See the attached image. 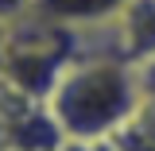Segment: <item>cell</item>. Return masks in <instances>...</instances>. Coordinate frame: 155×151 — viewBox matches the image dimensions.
I'll list each match as a JSON object with an SVG mask.
<instances>
[{
    "label": "cell",
    "instance_id": "1",
    "mask_svg": "<svg viewBox=\"0 0 155 151\" xmlns=\"http://www.w3.org/2000/svg\"><path fill=\"white\" fill-rule=\"evenodd\" d=\"M140 97H143V81L136 66L113 54L78 51L58 74V81L51 85L43 105L62 128L66 143L93 147L124 132Z\"/></svg>",
    "mask_w": 155,
    "mask_h": 151
},
{
    "label": "cell",
    "instance_id": "2",
    "mask_svg": "<svg viewBox=\"0 0 155 151\" xmlns=\"http://www.w3.org/2000/svg\"><path fill=\"white\" fill-rule=\"evenodd\" d=\"M128 0H31V12L23 19H35L47 27H62V31H93L101 23L124 8Z\"/></svg>",
    "mask_w": 155,
    "mask_h": 151
},
{
    "label": "cell",
    "instance_id": "3",
    "mask_svg": "<svg viewBox=\"0 0 155 151\" xmlns=\"http://www.w3.org/2000/svg\"><path fill=\"white\" fill-rule=\"evenodd\" d=\"M124 132L136 136V140L155 143V93H147V89H143V97H140V105H136L132 120L124 124Z\"/></svg>",
    "mask_w": 155,
    "mask_h": 151
},
{
    "label": "cell",
    "instance_id": "4",
    "mask_svg": "<svg viewBox=\"0 0 155 151\" xmlns=\"http://www.w3.org/2000/svg\"><path fill=\"white\" fill-rule=\"evenodd\" d=\"M31 12V0H0V27H12Z\"/></svg>",
    "mask_w": 155,
    "mask_h": 151
},
{
    "label": "cell",
    "instance_id": "5",
    "mask_svg": "<svg viewBox=\"0 0 155 151\" xmlns=\"http://www.w3.org/2000/svg\"><path fill=\"white\" fill-rule=\"evenodd\" d=\"M140 81H143V89H147V93H155V58L140 70Z\"/></svg>",
    "mask_w": 155,
    "mask_h": 151
},
{
    "label": "cell",
    "instance_id": "6",
    "mask_svg": "<svg viewBox=\"0 0 155 151\" xmlns=\"http://www.w3.org/2000/svg\"><path fill=\"white\" fill-rule=\"evenodd\" d=\"M74 151H116V143H113V140H109V143H93V147H78V143H74Z\"/></svg>",
    "mask_w": 155,
    "mask_h": 151
}]
</instances>
